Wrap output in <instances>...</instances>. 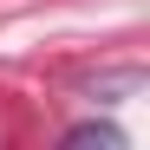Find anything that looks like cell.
I'll return each instance as SVG.
<instances>
[{
    "mask_svg": "<svg viewBox=\"0 0 150 150\" xmlns=\"http://www.w3.org/2000/svg\"><path fill=\"white\" fill-rule=\"evenodd\" d=\"M65 144H105V150H124V131H111V124H79V131H65Z\"/></svg>",
    "mask_w": 150,
    "mask_h": 150,
    "instance_id": "6da1fadb",
    "label": "cell"
}]
</instances>
